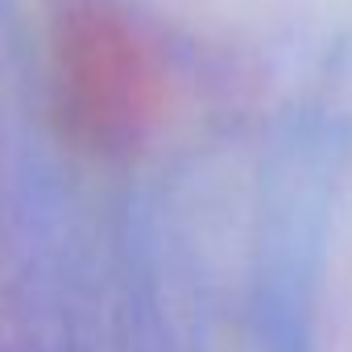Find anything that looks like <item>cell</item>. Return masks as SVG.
<instances>
[{
    "instance_id": "obj_1",
    "label": "cell",
    "mask_w": 352,
    "mask_h": 352,
    "mask_svg": "<svg viewBox=\"0 0 352 352\" xmlns=\"http://www.w3.org/2000/svg\"><path fill=\"white\" fill-rule=\"evenodd\" d=\"M50 96L71 145L116 157L157 120L162 75L141 34L100 0L71 5L50 34Z\"/></svg>"
}]
</instances>
